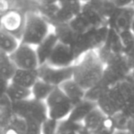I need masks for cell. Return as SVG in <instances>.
<instances>
[{"label":"cell","mask_w":134,"mask_h":134,"mask_svg":"<svg viewBox=\"0 0 134 134\" xmlns=\"http://www.w3.org/2000/svg\"><path fill=\"white\" fill-rule=\"evenodd\" d=\"M107 64L97 51H89L81 56L74 65L73 78L86 91L95 87L103 80Z\"/></svg>","instance_id":"1"},{"label":"cell","mask_w":134,"mask_h":134,"mask_svg":"<svg viewBox=\"0 0 134 134\" xmlns=\"http://www.w3.org/2000/svg\"><path fill=\"white\" fill-rule=\"evenodd\" d=\"M52 31L53 26L39 12H29L26 14L21 42L37 47Z\"/></svg>","instance_id":"2"},{"label":"cell","mask_w":134,"mask_h":134,"mask_svg":"<svg viewBox=\"0 0 134 134\" xmlns=\"http://www.w3.org/2000/svg\"><path fill=\"white\" fill-rule=\"evenodd\" d=\"M13 109L15 115L27 121L28 126H42L49 119L45 102L34 98L14 103Z\"/></svg>","instance_id":"3"},{"label":"cell","mask_w":134,"mask_h":134,"mask_svg":"<svg viewBox=\"0 0 134 134\" xmlns=\"http://www.w3.org/2000/svg\"><path fill=\"white\" fill-rule=\"evenodd\" d=\"M45 104L48 111V118L57 122L67 119L75 105L60 87H55Z\"/></svg>","instance_id":"4"},{"label":"cell","mask_w":134,"mask_h":134,"mask_svg":"<svg viewBox=\"0 0 134 134\" xmlns=\"http://www.w3.org/2000/svg\"><path fill=\"white\" fill-rule=\"evenodd\" d=\"M108 33H109L108 26L92 29L86 33L78 36L76 42L73 48L75 49L78 57L89 51H97L105 44Z\"/></svg>","instance_id":"5"},{"label":"cell","mask_w":134,"mask_h":134,"mask_svg":"<svg viewBox=\"0 0 134 134\" xmlns=\"http://www.w3.org/2000/svg\"><path fill=\"white\" fill-rule=\"evenodd\" d=\"M18 69L38 70L41 63L38 57L36 47L21 42L15 52L9 55Z\"/></svg>","instance_id":"6"},{"label":"cell","mask_w":134,"mask_h":134,"mask_svg":"<svg viewBox=\"0 0 134 134\" xmlns=\"http://www.w3.org/2000/svg\"><path fill=\"white\" fill-rule=\"evenodd\" d=\"M38 73L41 79L52 85L55 87H59L67 80L73 78L74 66L63 68V67H55L48 63H44L39 67Z\"/></svg>","instance_id":"7"},{"label":"cell","mask_w":134,"mask_h":134,"mask_svg":"<svg viewBox=\"0 0 134 134\" xmlns=\"http://www.w3.org/2000/svg\"><path fill=\"white\" fill-rule=\"evenodd\" d=\"M75 49L70 45L58 42L47 63L55 67H73L78 60Z\"/></svg>","instance_id":"8"},{"label":"cell","mask_w":134,"mask_h":134,"mask_svg":"<svg viewBox=\"0 0 134 134\" xmlns=\"http://www.w3.org/2000/svg\"><path fill=\"white\" fill-rule=\"evenodd\" d=\"M134 21V7L116 8L108 20L109 29L117 33L131 30Z\"/></svg>","instance_id":"9"},{"label":"cell","mask_w":134,"mask_h":134,"mask_svg":"<svg viewBox=\"0 0 134 134\" xmlns=\"http://www.w3.org/2000/svg\"><path fill=\"white\" fill-rule=\"evenodd\" d=\"M25 20L26 15H23L21 12L14 9L7 10L1 19V30L13 34L21 41Z\"/></svg>","instance_id":"10"},{"label":"cell","mask_w":134,"mask_h":134,"mask_svg":"<svg viewBox=\"0 0 134 134\" xmlns=\"http://www.w3.org/2000/svg\"><path fill=\"white\" fill-rule=\"evenodd\" d=\"M60 14L57 25L68 24L74 18L82 12L84 3L81 0H60ZM54 26V27H55Z\"/></svg>","instance_id":"11"},{"label":"cell","mask_w":134,"mask_h":134,"mask_svg":"<svg viewBox=\"0 0 134 134\" xmlns=\"http://www.w3.org/2000/svg\"><path fill=\"white\" fill-rule=\"evenodd\" d=\"M63 92L69 97L74 105L81 102L86 97V90L74 78L67 80L59 86Z\"/></svg>","instance_id":"12"},{"label":"cell","mask_w":134,"mask_h":134,"mask_svg":"<svg viewBox=\"0 0 134 134\" xmlns=\"http://www.w3.org/2000/svg\"><path fill=\"white\" fill-rule=\"evenodd\" d=\"M97 107V104L96 101L90 100L88 98L84 99L83 101L74 106L73 110H72L68 119L76 123H83V121L87 117L88 114Z\"/></svg>","instance_id":"13"},{"label":"cell","mask_w":134,"mask_h":134,"mask_svg":"<svg viewBox=\"0 0 134 134\" xmlns=\"http://www.w3.org/2000/svg\"><path fill=\"white\" fill-rule=\"evenodd\" d=\"M3 94H5L13 104L32 98L31 89L23 87L13 83H8L5 86Z\"/></svg>","instance_id":"14"},{"label":"cell","mask_w":134,"mask_h":134,"mask_svg":"<svg viewBox=\"0 0 134 134\" xmlns=\"http://www.w3.org/2000/svg\"><path fill=\"white\" fill-rule=\"evenodd\" d=\"M58 42H59V40H58L55 32L52 31L42 42L40 43L36 47V51H37V54L38 57H39L41 65L47 63L49 58L51 57V55H52V52H53L54 48H55Z\"/></svg>","instance_id":"15"},{"label":"cell","mask_w":134,"mask_h":134,"mask_svg":"<svg viewBox=\"0 0 134 134\" xmlns=\"http://www.w3.org/2000/svg\"><path fill=\"white\" fill-rule=\"evenodd\" d=\"M81 13L89 21V23L94 29L108 26L107 18L96 7H94L91 3H84V7H83Z\"/></svg>","instance_id":"16"},{"label":"cell","mask_w":134,"mask_h":134,"mask_svg":"<svg viewBox=\"0 0 134 134\" xmlns=\"http://www.w3.org/2000/svg\"><path fill=\"white\" fill-rule=\"evenodd\" d=\"M39 78L40 77L38 70L18 69L10 83L31 89V87L34 86V84L37 82Z\"/></svg>","instance_id":"17"},{"label":"cell","mask_w":134,"mask_h":134,"mask_svg":"<svg viewBox=\"0 0 134 134\" xmlns=\"http://www.w3.org/2000/svg\"><path fill=\"white\" fill-rule=\"evenodd\" d=\"M108 117V115H106L98 107H97L88 114L82 124L86 131L92 134L100 128Z\"/></svg>","instance_id":"18"},{"label":"cell","mask_w":134,"mask_h":134,"mask_svg":"<svg viewBox=\"0 0 134 134\" xmlns=\"http://www.w3.org/2000/svg\"><path fill=\"white\" fill-rule=\"evenodd\" d=\"M53 31L55 32L60 42L70 45L74 47L78 38L79 34H77L68 24H61L53 27Z\"/></svg>","instance_id":"19"},{"label":"cell","mask_w":134,"mask_h":134,"mask_svg":"<svg viewBox=\"0 0 134 134\" xmlns=\"http://www.w3.org/2000/svg\"><path fill=\"white\" fill-rule=\"evenodd\" d=\"M21 43L20 39L16 37L13 34H10L5 30H1L0 33V51L2 53L7 55H11L19 47Z\"/></svg>","instance_id":"20"},{"label":"cell","mask_w":134,"mask_h":134,"mask_svg":"<svg viewBox=\"0 0 134 134\" xmlns=\"http://www.w3.org/2000/svg\"><path fill=\"white\" fill-rule=\"evenodd\" d=\"M0 70H1V77H2L3 82L10 83L16 71L18 70V67L16 66L9 55H7V54L1 52L0 54Z\"/></svg>","instance_id":"21"},{"label":"cell","mask_w":134,"mask_h":134,"mask_svg":"<svg viewBox=\"0 0 134 134\" xmlns=\"http://www.w3.org/2000/svg\"><path fill=\"white\" fill-rule=\"evenodd\" d=\"M54 88H55V86L45 82L42 79L39 78L37 82L34 84V86L31 87L32 98L45 102L46 99L50 97L52 92L54 90Z\"/></svg>","instance_id":"22"},{"label":"cell","mask_w":134,"mask_h":134,"mask_svg":"<svg viewBox=\"0 0 134 134\" xmlns=\"http://www.w3.org/2000/svg\"><path fill=\"white\" fill-rule=\"evenodd\" d=\"M69 25L77 34H85L94 29L89 23V21L84 17L82 13L77 15L75 18H74L71 21L69 22Z\"/></svg>","instance_id":"23"},{"label":"cell","mask_w":134,"mask_h":134,"mask_svg":"<svg viewBox=\"0 0 134 134\" xmlns=\"http://www.w3.org/2000/svg\"><path fill=\"white\" fill-rule=\"evenodd\" d=\"M118 34H119V40L122 44L123 51L130 50L134 46V33L131 30H125Z\"/></svg>","instance_id":"24"},{"label":"cell","mask_w":134,"mask_h":134,"mask_svg":"<svg viewBox=\"0 0 134 134\" xmlns=\"http://www.w3.org/2000/svg\"><path fill=\"white\" fill-rule=\"evenodd\" d=\"M110 2L117 8H125L134 7V0H110Z\"/></svg>","instance_id":"25"},{"label":"cell","mask_w":134,"mask_h":134,"mask_svg":"<svg viewBox=\"0 0 134 134\" xmlns=\"http://www.w3.org/2000/svg\"><path fill=\"white\" fill-rule=\"evenodd\" d=\"M26 134H42L41 126H28V131Z\"/></svg>","instance_id":"26"},{"label":"cell","mask_w":134,"mask_h":134,"mask_svg":"<svg viewBox=\"0 0 134 134\" xmlns=\"http://www.w3.org/2000/svg\"><path fill=\"white\" fill-rule=\"evenodd\" d=\"M60 0H38L39 5H56L59 4Z\"/></svg>","instance_id":"27"},{"label":"cell","mask_w":134,"mask_h":134,"mask_svg":"<svg viewBox=\"0 0 134 134\" xmlns=\"http://www.w3.org/2000/svg\"><path fill=\"white\" fill-rule=\"evenodd\" d=\"M113 134H130V131H128L125 129H117L115 131L113 132Z\"/></svg>","instance_id":"28"},{"label":"cell","mask_w":134,"mask_h":134,"mask_svg":"<svg viewBox=\"0 0 134 134\" xmlns=\"http://www.w3.org/2000/svg\"><path fill=\"white\" fill-rule=\"evenodd\" d=\"M131 30L133 31V33H134V21H133V24H132V27H131Z\"/></svg>","instance_id":"29"},{"label":"cell","mask_w":134,"mask_h":134,"mask_svg":"<svg viewBox=\"0 0 134 134\" xmlns=\"http://www.w3.org/2000/svg\"><path fill=\"white\" fill-rule=\"evenodd\" d=\"M86 134H90V133H88V132H86Z\"/></svg>","instance_id":"30"},{"label":"cell","mask_w":134,"mask_h":134,"mask_svg":"<svg viewBox=\"0 0 134 134\" xmlns=\"http://www.w3.org/2000/svg\"><path fill=\"white\" fill-rule=\"evenodd\" d=\"M57 134H58V133H57Z\"/></svg>","instance_id":"31"}]
</instances>
